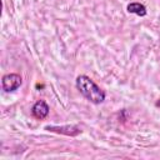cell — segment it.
Masks as SVG:
<instances>
[{
    "instance_id": "cell-1",
    "label": "cell",
    "mask_w": 160,
    "mask_h": 160,
    "mask_svg": "<svg viewBox=\"0 0 160 160\" xmlns=\"http://www.w3.org/2000/svg\"><path fill=\"white\" fill-rule=\"evenodd\" d=\"M76 88L89 101L94 104H101L105 100V92L86 75L78 76Z\"/></svg>"
},
{
    "instance_id": "cell-2",
    "label": "cell",
    "mask_w": 160,
    "mask_h": 160,
    "mask_svg": "<svg viewBox=\"0 0 160 160\" xmlns=\"http://www.w3.org/2000/svg\"><path fill=\"white\" fill-rule=\"evenodd\" d=\"M21 82H22V80H21L20 75H18V74H6V75L2 76L1 86H2L4 91L10 92V91H15L16 89H19Z\"/></svg>"
},
{
    "instance_id": "cell-3",
    "label": "cell",
    "mask_w": 160,
    "mask_h": 160,
    "mask_svg": "<svg viewBox=\"0 0 160 160\" xmlns=\"http://www.w3.org/2000/svg\"><path fill=\"white\" fill-rule=\"evenodd\" d=\"M49 105L44 101V100H39L34 104L31 111H32V115L36 118V119H44L48 116L49 114Z\"/></svg>"
},
{
    "instance_id": "cell-4",
    "label": "cell",
    "mask_w": 160,
    "mask_h": 160,
    "mask_svg": "<svg viewBox=\"0 0 160 160\" xmlns=\"http://www.w3.org/2000/svg\"><path fill=\"white\" fill-rule=\"evenodd\" d=\"M46 130H51V131H58L61 134H66V135H76L80 132V129L76 126H46Z\"/></svg>"
},
{
    "instance_id": "cell-5",
    "label": "cell",
    "mask_w": 160,
    "mask_h": 160,
    "mask_svg": "<svg viewBox=\"0 0 160 160\" xmlns=\"http://www.w3.org/2000/svg\"><path fill=\"white\" fill-rule=\"evenodd\" d=\"M128 11L131 12V14L139 15V16H145L146 15V8L140 2H130L128 5Z\"/></svg>"
},
{
    "instance_id": "cell-6",
    "label": "cell",
    "mask_w": 160,
    "mask_h": 160,
    "mask_svg": "<svg viewBox=\"0 0 160 160\" xmlns=\"http://www.w3.org/2000/svg\"><path fill=\"white\" fill-rule=\"evenodd\" d=\"M158 105H160V101H159V102H158Z\"/></svg>"
}]
</instances>
